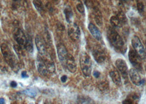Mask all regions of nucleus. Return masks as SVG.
I'll use <instances>...</instances> for the list:
<instances>
[{
	"instance_id": "nucleus-32",
	"label": "nucleus",
	"mask_w": 146,
	"mask_h": 104,
	"mask_svg": "<svg viewBox=\"0 0 146 104\" xmlns=\"http://www.w3.org/2000/svg\"><path fill=\"white\" fill-rule=\"evenodd\" d=\"M86 104H96L95 103V102L92 100H91V99H88V100L86 101Z\"/></svg>"
},
{
	"instance_id": "nucleus-14",
	"label": "nucleus",
	"mask_w": 146,
	"mask_h": 104,
	"mask_svg": "<svg viewBox=\"0 0 146 104\" xmlns=\"http://www.w3.org/2000/svg\"><path fill=\"white\" fill-rule=\"evenodd\" d=\"M88 29L95 39L98 41H100L102 39L101 32L94 24L90 23L88 26Z\"/></svg>"
},
{
	"instance_id": "nucleus-4",
	"label": "nucleus",
	"mask_w": 146,
	"mask_h": 104,
	"mask_svg": "<svg viewBox=\"0 0 146 104\" xmlns=\"http://www.w3.org/2000/svg\"><path fill=\"white\" fill-rule=\"evenodd\" d=\"M131 44L134 49L133 50L137 54L139 57L141 59H146L145 49L139 37L136 36L133 37L131 40Z\"/></svg>"
},
{
	"instance_id": "nucleus-15",
	"label": "nucleus",
	"mask_w": 146,
	"mask_h": 104,
	"mask_svg": "<svg viewBox=\"0 0 146 104\" xmlns=\"http://www.w3.org/2000/svg\"><path fill=\"white\" fill-rule=\"evenodd\" d=\"M35 42L37 50L38 51L40 54L42 55H45L46 53V48L42 37L39 35H37L35 38Z\"/></svg>"
},
{
	"instance_id": "nucleus-34",
	"label": "nucleus",
	"mask_w": 146,
	"mask_h": 104,
	"mask_svg": "<svg viewBox=\"0 0 146 104\" xmlns=\"http://www.w3.org/2000/svg\"></svg>"
},
{
	"instance_id": "nucleus-22",
	"label": "nucleus",
	"mask_w": 146,
	"mask_h": 104,
	"mask_svg": "<svg viewBox=\"0 0 146 104\" xmlns=\"http://www.w3.org/2000/svg\"><path fill=\"white\" fill-rule=\"evenodd\" d=\"M110 22L115 27L120 28L122 26V24L118 19L117 16H113L110 19Z\"/></svg>"
},
{
	"instance_id": "nucleus-19",
	"label": "nucleus",
	"mask_w": 146,
	"mask_h": 104,
	"mask_svg": "<svg viewBox=\"0 0 146 104\" xmlns=\"http://www.w3.org/2000/svg\"><path fill=\"white\" fill-rule=\"evenodd\" d=\"M94 14L95 22L99 26H101L103 24L102 16L98 8L96 7L94 8Z\"/></svg>"
},
{
	"instance_id": "nucleus-17",
	"label": "nucleus",
	"mask_w": 146,
	"mask_h": 104,
	"mask_svg": "<svg viewBox=\"0 0 146 104\" xmlns=\"http://www.w3.org/2000/svg\"><path fill=\"white\" fill-rule=\"evenodd\" d=\"M110 77L111 78L112 81L117 86H120L121 83V80L120 75L117 70H113L110 72Z\"/></svg>"
},
{
	"instance_id": "nucleus-33",
	"label": "nucleus",
	"mask_w": 146,
	"mask_h": 104,
	"mask_svg": "<svg viewBox=\"0 0 146 104\" xmlns=\"http://www.w3.org/2000/svg\"><path fill=\"white\" fill-rule=\"evenodd\" d=\"M5 104V99L3 98H0V104Z\"/></svg>"
},
{
	"instance_id": "nucleus-13",
	"label": "nucleus",
	"mask_w": 146,
	"mask_h": 104,
	"mask_svg": "<svg viewBox=\"0 0 146 104\" xmlns=\"http://www.w3.org/2000/svg\"><path fill=\"white\" fill-rule=\"evenodd\" d=\"M14 38L18 45L21 46H24L27 41V38L22 29H18L17 30L14 34Z\"/></svg>"
},
{
	"instance_id": "nucleus-21",
	"label": "nucleus",
	"mask_w": 146,
	"mask_h": 104,
	"mask_svg": "<svg viewBox=\"0 0 146 104\" xmlns=\"http://www.w3.org/2000/svg\"><path fill=\"white\" fill-rule=\"evenodd\" d=\"M24 47L27 51H28L30 53H33V52L34 51L33 44L32 42V40L30 37L27 38V41L24 45Z\"/></svg>"
},
{
	"instance_id": "nucleus-11",
	"label": "nucleus",
	"mask_w": 146,
	"mask_h": 104,
	"mask_svg": "<svg viewBox=\"0 0 146 104\" xmlns=\"http://www.w3.org/2000/svg\"><path fill=\"white\" fill-rule=\"evenodd\" d=\"M57 54L59 59L62 63L66 62V59L68 55V53L65 45L62 43L57 45Z\"/></svg>"
},
{
	"instance_id": "nucleus-5",
	"label": "nucleus",
	"mask_w": 146,
	"mask_h": 104,
	"mask_svg": "<svg viewBox=\"0 0 146 104\" xmlns=\"http://www.w3.org/2000/svg\"><path fill=\"white\" fill-rule=\"evenodd\" d=\"M129 59L131 63L133 66L135 67L136 70L139 71H143L142 65L141 62V59L139 57L137 54L133 49H130L129 52Z\"/></svg>"
},
{
	"instance_id": "nucleus-1",
	"label": "nucleus",
	"mask_w": 146,
	"mask_h": 104,
	"mask_svg": "<svg viewBox=\"0 0 146 104\" xmlns=\"http://www.w3.org/2000/svg\"><path fill=\"white\" fill-rule=\"evenodd\" d=\"M107 39L110 45L119 53L124 54L127 51V46L123 38L114 28H110L107 31Z\"/></svg>"
},
{
	"instance_id": "nucleus-23",
	"label": "nucleus",
	"mask_w": 146,
	"mask_h": 104,
	"mask_svg": "<svg viewBox=\"0 0 146 104\" xmlns=\"http://www.w3.org/2000/svg\"><path fill=\"white\" fill-rule=\"evenodd\" d=\"M33 3L35 6V7L36 8V9L38 11V12L40 13L43 12L44 11V6L42 2L41 1H38V0L34 1Z\"/></svg>"
},
{
	"instance_id": "nucleus-9",
	"label": "nucleus",
	"mask_w": 146,
	"mask_h": 104,
	"mask_svg": "<svg viewBox=\"0 0 146 104\" xmlns=\"http://www.w3.org/2000/svg\"><path fill=\"white\" fill-rule=\"evenodd\" d=\"M129 74L131 82L135 85L137 86H139L142 84V80L141 79V77L138 71L136 69H130L129 72Z\"/></svg>"
},
{
	"instance_id": "nucleus-6",
	"label": "nucleus",
	"mask_w": 146,
	"mask_h": 104,
	"mask_svg": "<svg viewBox=\"0 0 146 104\" xmlns=\"http://www.w3.org/2000/svg\"><path fill=\"white\" fill-rule=\"evenodd\" d=\"M68 35L73 41H78L80 37L81 32L79 27L75 23H70L68 25Z\"/></svg>"
},
{
	"instance_id": "nucleus-2",
	"label": "nucleus",
	"mask_w": 146,
	"mask_h": 104,
	"mask_svg": "<svg viewBox=\"0 0 146 104\" xmlns=\"http://www.w3.org/2000/svg\"><path fill=\"white\" fill-rule=\"evenodd\" d=\"M1 49L5 61L15 71H18L19 70V64L10 48L6 44L3 43L1 45Z\"/></svg>"
},
{
	"instance_id": "nucleus-27",
	"label": "nucleus",
	"mask_w": 146,
	"mask_h": 104,
	"mask_svg": "<svg viewBox=\"0 0 146 104\" xmlns=\"http://www.w3.org/2000/svg\"><path fill=\"white\" fill-rule=\"evenodd\" d=\"M22 46L19 45H15L14 47L15 51L17 52L18 54H22V49L21 48Z\"/></svg>"
},
{
	"instance_id": "nucleus-30",
	"label": "nucleus",
	"mask_w": 146,
	"mask_h": 104,
	"mask_svg": "<svg viewBox=\"0 0 146 104\" xmlns=\"http://www.w3.org/2000/svg\"><path fill=\"white\" fill-rule=\"evenodd\" d=\"M22 77L23 78H26V77H28V75L27 74V72L25 71H23L22 72Z\"/></svg>"
},
{
	"instance_id": "nucleus-31",
	"label": "nucleus",
	"mask_w": 146,
	"mask_h": 104,
	"mask_svg": "<svg viewBox=\"0 0 146 104\" xmlns=\"http://www.w3.org/2000/svg\"><path fill=\"white\" fill-rule=\"evenodd\" d=\"M11 86L13 88H15L17 86V83L15 81H12L11 83Z\"/></svg>"
},
{
	"instance_id": "nucleus-7",
	"label": "nucleus",
	"mask_w": 146,
	"mask_h": 104,
	"mask_svg": "<svg viewBox=\"0 0 146 104\" xmlns=\"http://www.w3.org/2000/svg\"><path fill=\"white\" fill-rule=\"evenodd\" d=\"M92 54L95 61L97 63L102 64L106 59V56L104 52L99 47H97L94 49V51H92Z\"/></svg>"
},
{
	"instance_id": "nucleus-20",
	"label": "nucleus",
	"mask_w": 146,
	"mask_h": 104,
	"mask_svg": "<svg viewBox=\"0 0 146 104\" xmlns=\"http://www.w3.org/2000/svg\"><path fill=\"white\" fill-rule=\"evenodd\" d=\"M64 14L66 16V22L69 23H71L72 22L73 18V13L72 9L70 6H67L64 9Z\"/></svg>"
},
{
	"instance_id": "nucleus-26",
	"label": "nucleus",
	"mask_w": 146,
	"mask_h": 104,
	"mask_svg": "<svg viewBox=\"0 0 146 104\" xmlns=\"http://www.w3.org/2000/svg\"><path fill=\"white\" fill-rule=\"evenodd\" d=\"M137 9L139 13L142 12L144 9V5H143V3L141 2L138 1L137 3Z\"/></svg>"
},
{
	"instance_id": "nucleus-12",
	"label": "nucleus",
	"mask_w": 146,
	"mask_h": 104,
	"mask_svg": "<svg viewBox=\"0 0 146 104\" xmlns=\"http://www.w3.org/2000/svg\"><path fill=\"white\" fill-rule=\"evenodd\" d=\"M66 65L68 70L72 73H74L76 70V63L73 55L69 54L66 59Z\"/></svg>"
},
{
	"instance_id": "nucleus-25",
	"label": "nucleus",
	"mask_w": 146,
	"mask_h": 104,
	"mask_svg": "<svg viewBox=\"0 0 146 104\" xmlns=\"http://www.w3.org/2000/svg\"><path fill=\"white\" fill-rule=\"evenodd\" d=\"M76 8H77L78 11L81 13H84L85 12V8H84L83 4L81 3H78L76 5Z\"/></svg>"
},
{
	"instance_id": "nucleus-10",
	"label": "nucleus",
	"mask_w": 146,
	"mask_h": 104,
	"mask_svg": "<svg viewBox=\"0 0 146 104\" xmlns=\"http://www.w3.org/2000/svg\"><path fill=\"white\" fill-rule=\"evenodd\" d=\"M36 66L38 72L42 76H47L48 74V70L43 59L38 56L36 60Z\"/></svg>"
},
{
	"instance_id": "nucleus-3",
	"label": "nucleus",
	"mask_w": 146,
	"mask_h": 104,
	"mask_svg": "<svg viewBox=\"0 0 146 104\" xmlns=\"http://www.w3.org/2000/svg\"><path fill=\"white\" fill-rule=\"evenodd\" d=\"M80 65L84 74L87 77L90 76L92 71V61L87 53H82L81 54Z\"/></svg>"
},
{
	"instance_id": "nucleus-18",
	"label": "nucleus",
	"mask_w": 146,
	"mask_h": 104,
	"mask_svg": "<svg viewBox=\"0 0 146 104\" xmlns=\"http://www.w3.org/2000/svg\"><path fill=\"white\" fill-rule=\"evenodd\" d=\"M44 63L46 65L48 72L51 74L54 73L56 71V66L53 60L50 57H48L44 60Z\"/></svg>"
},
{
	"instance_id": "nucleus-24",
	"label": "nucleus",
	"mask_w": 146,
	"mask_h": 104,
	"mask_svg": "<svg viewBox=\"0 0 146 104\" xmlns=\"http://www.w3.org/2000/svg\"><path fill=\"white\" fill-rule=\"evenodd\" d=\"M117 17L122 24L127 22V18L123 12H119V13L117 14Z\"/></svg>"
},
{
	"instance_id": "nucleus-16",
	"label": "nucleus",
	"mask_w": 146,
	"mask_h": 104,
	"mask_svg": "<svg viewBox=\"0 0 146 104\" xmlns=\"http://www.w3.org/2000/svg\"><path fill=\"white\" fill-rule=\"evenodd\" d=\"M139 97L137 93H133L127 97L123 101V104H137Z\"/></svg>"
},
{
	"instance_id": "nucleus-29",
	"label": "nucleus",
	"mask_w": 146,
	"mask_h": 104,
	"mask_svg": "<svg viewBox=\"0 0 146 104\" xmlns=\"http://www.w3.org/2000/svg\"><path fill=\"white\" fill-rule=\"evenodd\" d=\"M94 76L96 78H98L100 76V72L97 71H96L94 72Z\"/></svg>"
},
{
	"instance_id": "nucleus-28",
	"label": "nucleus",
	"mask_w": 146,
	"mask_h": 104,
	"mask_svg": "<svg viewBox=\"0 0 146 104\" xmlns=\"http://www.w3.org/2000/svg\"><path fill=\"white\" fill-rule=\"evenodd\" d=\"M67 78H68L67 76H66V75H64V76H63L61 77L60 80H61V81H62V82L64 83V82H66V81Z\"/></svg>"
},
{
	"instance_id": "nucleus-8",
	"label": "nucleus",
	"mask_w": 146,
	"mask_h": 104,
	"mask_svg": "<svg viewBox=\"0 0 146 104\" xmlns=\"http://www.w3.org/2000/svg\"><path fill=\"white\" fill-rule=\"evenodd\" d=\"M115 65L119 71L120 72L123 77L124 78L127 77L129 74V71L128 67L125 61L121 59H118L115 61Z\"/></svg>"
}]
</instances>
